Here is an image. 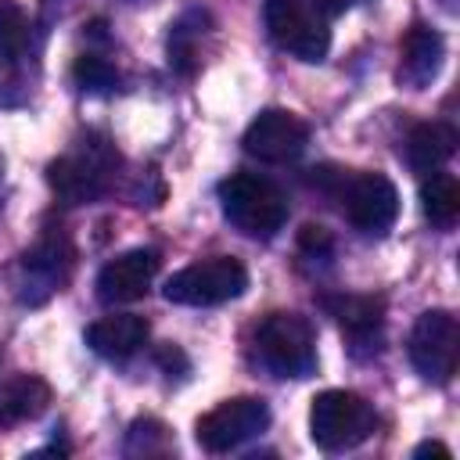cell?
I'll list each match as a JSON object with an SVG mask.
<instances>
[{"instance_id":"obj_2","label":"cell","mask_w":460,"mask_h":460,"mask_svg":"<svg viewBox=\"0 0 460 460\" xmlns=\"http://www.w3.org/2000/svg\"><path fill=\"white\" fill-rule=\"evenodd\" d=\"M377 428L374 406L345 388H327L309 406V435L323 453H341L367 442Z\"/></svg>"},{"instance_id":"obj_7","label":"cell","mask_w":460,"mask_h":460,"mask_svg":"<svg viewBox=\"0 0 460 460\" xmlns=\"http://www.w3.org/2000/svg\"><path fill=\"white\" fill-rule=\"evenodd\" d=\"M456 352H460L456 316L446 313V309L420 313L413 331H410V363H413V370L431 385H446L456 370Z\"/></svg>"},{"instance_id":"obj_20","label":"cell","mask_w":460,"mask_h":460,"mask_svg":"<svg viewBox=\"0 0 460 460\" xmlns=\"http://www.w3.org/2000/svg\"><path fill=\"white\" fill-rule=\"evenodd\" d=\"M172 449V438L165 431L162 420H133L129 424V435H126V456H162Z\"/></svg>"},{"instance_id":"obj_18","label":"cell","mask_w":460,"mask_h":460,"mask_svg":"<svg viewBox=\"0 0 460 460\" xmlns=\"http://www.w3.org/2000/svg\"><path fill=\"white\" fill-rule=\"evenodd\" d=\"M420 208L435 226H453L460 216V183L449 172H428L424 187H420Z\"/></svg>"},{"instance_id":"obj_11","label":"cell","mask_w":460,"mask_h":460,"mask_svg":"<svg viewBox=\"0 0 460 460\" xmlns=\"http://www.w3.org/2000/svg\"><path fill=\"white\" fill-rule=\"evenodd\" d=\"M155 273H158V255L151 248L122 252L111 262H104V270L97 273V298L108 302V305L137 302V298L147 295Z\"/></svg>"},{"instance_id":"obj_24","label":"cell","mask_w":460,"mask_h":460,"mask_svg":"<svg viewBox=\"0 0 460 460\" xmlns=\"http://www.w3.org/2000/svg\"><path fill=\"white\" fill-rule=\"evenodd\" d=\"M305 4H309L313 11H320L323 18H334V14H345L356 0H305Z\"/></svg>"},{"instance_id":"obj_19","label":"cell","mask_w":460,"mask_h":460,"mask_svg":"<svg viewBox=\"0 0 460 460\" xmlns=\"http://www.w3.org/2000/svg\"><path fill=\"white\" fill-rule=\"evenodd\" d=\"M72 79H75V86H79L83 93H115L119 83H122L119 68H115L108 58H101V54H83V58H75Z\"/></svg>"},{"instance_id":"obj_6","label":"cell","mask_w":460,"mask_h":460,"mask_svg":"<svg viewBox=\"0 0 460 460\" xmlns=\"http://www.w3.org/2000/svg\"><path fill=\"white\" fill-rule=\"evenodd\" d=\"M334 194L341 198V208L349 223L363 234H385L399 216V190L385 172H331Z\"/></svg>"},{"instance_id":"obj_15","label":"cell","mask_w":460,"mask_h":460,"mask_svg":"<svg viewBox=\"0 0 460 460\" xmlns=\"http://www.w3.org/2000/svg\"><path fill=\"white\" fill-rule=\"evenodd\" d=\"M456 129L449 122H420L410 129L406 137V162L417 169V172H435L442 169L453 155H456Z\"/></svg>"},{"instance_id":"obj_22","label":"cell","mask_w":460,"mask_h":460,"mask_svg":"<svg viewBox=\"0 0 460 460\" xmlns=\"http://www.w3.org/2000/svg\"><path fill=\"white\" fill-rule=\"evenodd\" d=\"M25 93L22 86V68H18V54L0 50V104H18Z\"/></svg>"},{"instance_id":"obj_12","label":"cell","mask_w":460,"mask_h":460,"mask_svg":"<svg viewBox=\"0 0 460 460\" xmlns=\"http://www.w3.org/2000/svg\"><path fill=\"white\" fill-rule=\"evenodd\" d=\"M442 58H446L442 36L428 25H413L399 50V83H406L410 90H424L438 75Z\"/></svg>"},{"instance_id":"obj_13","label":"cell","mask_w":460,"mask_h":460,"mask_svg":"<svg viewBox=\"0 0 460 460\" xmlns=\"http://www.w3.org/2000/svg\"><path fill=\"white\" fill-rule=\"evenodd\" d=\"M32 288H40V298H47L50 291H58V284H65L68 277V266H72V244L61 230H50L43 234L22 259Z\"/></svg>"},{"instance_id":"obj_9","label":"cell","mask_w":460,"mask_h":460,"mask_svg":"<svg viewBox=\"0 0 460 460\" xmlns=\"http://www.w3.org/2000/svg\"><path fill=\"white\" fill-rule=\"evenodd\" d=\"M111 155L101 144L83 147L79 155H65L47 165V183L65 205H90L108 190Z\"/></svg>"},{"instance_id":"obj_1","label":"cell","mask_w":460,"mask_h":460,"mask_svg":"<svg viewBox=\"0 0 460 460\" xmlns=\"http://www.w3.org/2000/svg\"><path fill=\"white\" fill-rule=\"evenodd\" d=\"M223 216L248 237H273L288 223L284 190L259 172H234L219 183Z\"/></svg>"},{"instance_id":"obj_10","label":"cell","mask_w":460,"mask_h":460,"mask_svg":"<svg viewBox=\"0 0 460 460\" xmlns=\"http://www.w3.org/2000/svg\"><path fill=\"white\" fill-rule=\"evenodd\" d=\"M305 140H309V126L291 115V111H280V108H266L252 119V126L244 129V151L259 162H291L305 151Z\"/></svg>"},{"instance_id":"obj_5","label":"cell","mask_w":460,"mask_h":460,"mask_svg":"<svg viewBox=\"0 0 460 460\" xmlns=\"http://www.w3.org/2000/svg\"><path fill=\"white\" fill-rule=\"evenodd\" d=\"M244 288H248V270L230 255H216L172 273L162 295L172 305H219L244 295Z\"/></svg>"},{"instance_id":"obj_14","label":"cell","mask_w":460,"mask_h":460,"mask_svg":"<svg viewBox=\"0 0 460 460\" xmlns=\"http://www.w3.org/2000/svg\"><path fill=\"white\" fill-rule=\"evenodd\" d=\"M147 334H151V327H147L144 316L119 313V316H104V320L90 323L86 327V345L104 359H126L147 341Z\"/></svg>"},{"instance_id":"obj_17","label":"cell","mask_w":460,"mask_h":460,"mask_svg":"<svg viewBox=\"0 0 460 460\" xmlns=\"http://www.w3.org/2000/svg\"><path fill=\"white\" fill-rule=\"evenodd\" d=\"M323 305L338 316V323H341L356 341L377 338L381 316H385V302H381V298H370V295H341V298H327Z\"/></svg>"},{"instance_id":"obj_23","label":"cell","mask_w":460,"mask_h":460,"mask_svg":"<svg viewBox=\"0 0 460 460\" xmlns=\"http://www.w3.org/2000/svg\"><path fill=\"white\" fill-rule=\"evenodd\" d=\"M298 248H302L305 255H313V259H323V255H331L334 241H331V234H327L323 226H316V223H305V226L298 230Z\"/></svg>"},{"instance_id":"obj_16","label":"cell","mask_w":460,"mask_h":460,"mask_svg":"<svg viewBox=\"0 0 460 460\" xmlns=\"http://www.w3.org/2000/svg\"><path fill=\"white\" fill-rule=\"evenodd\" d=\"M50 402V385L36 374H18L0 388V428L32 420L47 410Z\"/></svg>"},{"instance_id":"obj_4","label":"cell","mask_w":460,"mask_h":460,"mask_svg":"<svg viewBox=\"0 0 460 460\" xmlns=\"http://www.w3.org/2000/svg\"><path fill=\"white\" fill-rule=\"evenodd\" d=\"M262 22L270 40L288 50L298 61H323L331 50V29L320 11H313L305 0H266L262 4Z\"/></svg>"},{"instance_id":"obj_25","label":"cell","mask_w":460,"mask_h":460,"mask_svg":"<svg viewBox=\"0 0 460 460\" xmlns=\"http://www.w3.org/2000/svg\"><path fill=\"white\" fill-rule=\"evenodd\" d=\"M413 456H449V449H446L442 442H420V446L413 449Z\"/></svg>"},{"instance_id":"obj_21","label":"cell","mask_w":460,"mask_h":460,"mask_svg":"<svg viewBox=\"0 0 460 460\" xmlns=\"http://www.w3.org/2000/svg\"><path fill=\"white\" fill-rule=\"evenodd\" d=\"M29 43V18L14 0H0V50L22 54Z\"/></svg>"},{"instance_id":"obj_8","label":"cell","mask_w":460,"mask_h":460,"mask_svg":"<svg viewBox=\"0 0 460 460\" xmlns=\"http://www.w3.org/2000/svg\"><path fill=\"white\" fill-rule=\"evenodd\" d=\"M266 424H270V406L255 395H237L212 406L205 417H198L194 438L205 453H230L248 438L262 435Z\"/></svg>"},{"instance_id":"obj_3","label":"cell","mask_w":460,"mask_h":460,"mask_svg":"<svg viewBox=\"0 0 460 460\" xmlns=\"http://www.w3.org/2000/svg\"><path fill=\"white\" fill-rule=\"evenodd\" d=\"M255 345L277 377H309L316 370V334L298 313H270L255 331Z\"/></svg>"}]
</instances>
